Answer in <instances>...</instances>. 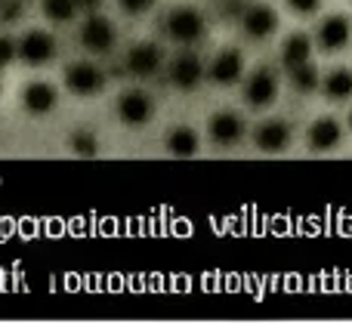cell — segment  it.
Wrapping results in <instances>:
<instances>
[{
    "label": "cell",
    "instance_id": "obj_2",
    "mask_svg": "<svg viewBox=\"0 0 352 324\" xmlns=\"http://www.w3.org/2000/svg\"><path fill=\"white\" fill-rule=\"evenodd\" d=\"M278 96V78L272 74V68H254L244 78V102L250 108H269Z\"/></svg>",
    "mask_w": 352,
    "mask_h": 324
},
{
    "label": "cell",
    "instance_id": "obj_9",
    "mask_svg": "<svg viewBox=\"0 0 352 324\" xmlns=\"http://www.w3.org/2000/svg\"><path fill=\"white\" fill-rule=\"evenodd\" d=\"M291 124L285 117H269V121L260 124V130L254 133V146L260 148L263 154H281L291 146Z\"/></svg>",
    "mask_w": 352,
    "mask_h": 324
},
{
    "label": "cell",
    "instance_id": "obj_16",
    "mask_svg": "<svg viewBox=\"0 0 352 324\" xmlns=\"http://www.w3.org/2000/svg\"><path fill=\"white\" fill-rule=\"evenodd\" d=\"M164 148L170 158H195L201 148L198 142V133H195L192 127H186V124H179V127H173L170 133H167L164 139Z\"/></svg>",
    "mask_w": 352,
    "mask_h": 324
},
{
    "label": "cell",
    "instance_id": "obj_19",
    "mask_svg": "<svg viewBox=\"0 0 352 324\" xmlns=\"http://www.w3.org/2000/svg\"><path fill=\"white\" fill-rule=\"evenodd\" d=\"M287 71H291V84L297 93H312V90H318V84H322V74H318V68L312 65V62L294 65V68H287Z\"/></svg>",
    "mask_w": 352,
    "mask_h": 324
},
{
    "label": "cell",
    "instance_id": "obj_23",
    "mask_svg": "<svg viewBox=\"0 0 352 324\" xmlns=\"http://www.w3.org/2000/svg\"><path fill=\"white\" fill-rule=\"evenodd\" d=\"M118 6H121L127 16H142V12H148L155 6V0H118Z\"/></svg>",
    "mask_w": 352,
    "mask_h": 324
},
{
    "label": "cell",
    "instance_id": "obj_25",
    "mask_svg": "<svg viewBox=\"0 0 352 324\" xmlns=\"http://www.w3.org/2000/svg\"><path fill=\"white\" fill-rule=\"evenodd\" d=\"M78 6H80V10H99V6H102V0H78Z\"/></svg>",
    "mask_w": 352,
    "mask_h": 324
},
{
    "label": "cell",
    "instance_id": "obj_8",
    "mask_svg": "<svg viewBox=\"0 0 352 324\" xmlns=\"http://www.w3.org/2000/svg\"><path fill=\"white\" fill-rule=\"evenodd\" d=\"M349 37H352V25H349V16H343V12L324 16L322 25H318V31H316V43H318V49H324V53H340V49L349 43Z\"/></svg>",
    "mask_w": 352,
    "mask_h": 324
},
{
    "label": "cell",
    "instance_id": "obj_26",
    "mask_svg": "<svg viewBox=\"0 0 352 324\" xmlns=\"http://www.w3.org/2000/svg\"><path fill=\"white\" fill-rule=\"evenodd\" d=\"M349 127H352V108H349Z\"/></svg>",
    "mask_w": 352,
    "mask_h": 324
},
{
    "label": "cell",
    "instance_id": "obj_24",
    "mask_svg": "<svg viewBox=\"0 0 352 324\" xmlns=\"http://www.w3.org/2000/svg\"><path fill=\"white\" fill-rule=\"evenodd\" d=\"M287 6H291L297 16H312V12L322 6V0H285Z\"/></svg>",
    "mask_w": 352,
    "mask_h": 324
},
{
    "label": "cell",
    "instance_id": "obj_22",
    "mask_svg": "<svg viewBox=\"0 0 352 324\" xmlns=\"http://www.w3.org/2000/svg\"><path fill=\"white\" fill-rule=\"evenodd\" d=\"M19 59V43L10 34H0V68L12 65Z\"/></svg>",
    "mask_w": 352,
    "mask_h": 324
},
{
    "label": "cell",
    "instance_id": "obj_1",
    "mask_svg": "<svg viewBox=\"0 0 352 324\" xmlns=\"http://www.w3.org/2000/svg\"><path fill=\"white\" fill-rule=\"evenodd\" d=\"M164 31L170 40L188 47V43H198L201 37H204L207 19L201 16V10H195V6H173L164 19Z\"/></svg>",
    "mask_w": 352,
    "mask_h": 324
},
{
    "label": "cell",
    "instance_id": "obj_21",
    "mask_svg": "<svg viewBox=\"0 0 352 324\" xmlns=\"http://www.w3.org/2000/svg\"><path fill=\"white\" fill-rule=\"evenodd\" d=\"M68 148H72V154H78V158H96L99 139L90 130H78V133H72V139H68Z\"/></svg>",
    "mask_w": 352,
    "mask_h": 324
},
{
    "label": "cell",
    "instance_id": "obj_13",
    "mask_svg": "<svg viewBox=\"0 0 352 324\" xmlns=\"http://www.w3.org/2000/svg\"><path fill=\"white\" fill-rule=\"evenodd\" d=\"M161 62H164L161 47L146 40V43H136L127 53V71L133 74V78H152V74H158Z\"/></svg>",
    "mask_w": 352,
    "mask_h": 324
},
{
    "label": "cell",
    "instance_id": "obj_17",
    "mask_svg": "<svg viewBox=\"0 0 352 324\" xmlns=\"http://www.w3.org/2000/svg\"><path fill=\"white\" fill-rule=\"evenodd\" d=\"M309 56H312V37L309 34L294 31L291 37H285V43H281V65L285 68L303 65V62H309Z\"/></svg>",
    "mask_w": 352,
    "mask_h": 324
},
{
    "label": "cell",
    "instance_id": "obj_11",
    "mask_svg": "<svg viewBox=\"0 0 352 324\" xmlns=\"http://www.w3.org/2000/svg\"><path fill=\"white\" fill-rule=\"evenodd\" d=\"M115 40H118L115 25L105 16H90L80 25V43H84V49H90V53H96V56L109 53V49L115 47Z\"/></svg>",
    "mask_w": 352,
    "mask_h": 324
},
{
    "label": "cell",
    "instance_id": "obj_6",
    "mask_svg": "<svg viewBox=\"0 0 352 324\" xmlns=\"http://www.w3.org/2000/svg\"><path fill=\"white\" fill-rule=\"evenodd\" d=\"M238 22H241L244 34H248L250 40H266V37L275 34V28H278V12L269 3H250L241 10Z\"/></svg>",
    "mask_w": 352,
    "mask_h": 324
},
{
    "label": "cell",
    "instance_id": "obj_4",
    "mask_svg": "<svg viewBox=\"0 0 352 324\" xmlns=\"http://www.w3.org/2000/svg\"><path fill=\"white\" fill-rule=\"evenodd\" d=\"M207 133H210V142L219 148H232L241 142L244 136V121L238 111L223 108V111H213L210 121H207Z\"/></svg>",
    "mask_w": 352,
    "mask_h": 324
},
{
    "label": "cell",
    "instance_id": "obj_18",
    "mask_svg": "<svg viewBox=\"0 0 352 324\" xmlns=\"http://www.w3.org/2000/svg\"><path fill=\"white\" fill-rule=\"evenodd\" d=\"M322 90L331 102H346L352 96V68H334L331 74H324Z\"/></svg>",
    "mask_w": 352,
    "mask_h": 324
},
{
    "label": "cell",
    "instance_id": "obj_3",
    "mask_svg": "<svg viewBox=\"0 0 352 324\" xmlns=\"http://www.w3.org/2000/svg\"><path fill=\"white\" fill-rule=\"evenodd\" d=\"M115 111L121 117V124H127V127H146L155 115V102L146 90H127L118 96Z\"/></svg>",
    "mask_w": 352,
    "mask_h": 324
},
{
    "label": "cell",
    "instance_id": "obj_14",
    "mask_svg": "<svg viewBox=\"0 0 352 324\" xmlns=\"http://www.w3.org/2000/svg\"><path fill=\"white\" fill-rule=\"evenodd\" d=\"M56 102H59V93H56L53 84H47V80H31V84H25L22 105L28 115H50V111L56 108Z\"/></svg>",
    "mask_w": 352,
    "mask_h": 324
},
{
    "label": "cell",
    "instance_id": "obj_5",
    "mask_svg": "<svg viewBox=\"0 0 352 324\" xmlns=\"http://www.w3.org/2000/svg\"><path fill=\"white\" fill-rule=\"evenodd\" d=\"M207 78L217 86H232L244 78V56L238 47H223L213 56L210 68H207Z\"/></svg>",
    "mask_w": 352,
    "mask_h": 324
},
{
    "label": "cell",
    "instance_id": "obj_12",
    "mask_svg": "<svg viewBox=\"0 0 352 324\" xmlns=\"http://www.w3.org/2000/svg\"><path fill=\"white\" fill-rule=\"evenodd\" d=\"M204 80V62L195 53H179L170 62V84L176 90H195Z\"/></svg>",
    "mask_w": 352,
    "mask_h": 324
},
{
    "label": "cell",
    "instance_id": "obj_15",
    "mask_svg": "<svg viewBox=\"0 0 352 324\" xmlns=\"http://www.w3.org/2000/svg\"><path fill=\"white\" fill-rule=\"evenodd\" d=\"M340 139H343V130H340V121H337V117L322 115L309 127V148L316 154H324V152H331V148H337Z\"/></svg>",
    "mask_w": 352,
    "mask_h": 324
},
{
    "label": "cell",
    "instance_id": "obj_20",
    "mask_svg": "<svg viewBox=\"0 0 352 324\" xmlns=\"http://www.w3.org/2000/svg\"><path fill=\"white\" fill-rule=\"evenodd\" d=\"M41 10H43V16L50 19V22H72L74 16H78V0H43L41 3Z\"/></svg>",
    "mask_w": 352,
    "mask_h": 324
},
{
    "label": "cell",
    "instance_id": "obj_7",
    "mask_svg": "<svg viewBox=\"0 0 352 324\" xmlns=\"http://www.w3.org/2000/svg\"><path fill=\"white\" fill-rule=\"evenodd\" d=\"M19 43V59L25 62V65H47V62H53L56 56V37L50 34V31H25L22 40Z\"/></svg>",
    "mask_w": 352,
    "mask_h": 324
},
{
    "label": "cell",
    "instance_id": "obj_10",
    "mask_svg": "<svg viewBox=\"0 0 352 324\" xmlns=\"http://www.w3.org/2000/svg\"><path fill=\"white\" fill-rule=\"evenodd\" d=\"M65 86L74 96H96L105 86V74L93 62H74L65 68Z\"/></svg>",
    "mask_w": 352,
    "mask_h": 324
}]
</instances>
